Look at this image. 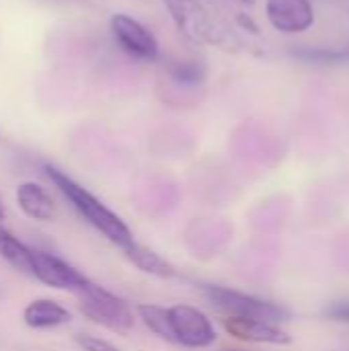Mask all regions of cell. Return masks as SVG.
I'll list each match as a JSON object with an SVG mask.
<instances>
[{"label":"cell","instance_id":"10","mask_svg":"<svg viewBox=\"0 0 349 351\" xmlns=\"http://www.w3.org/2000/svg\"><path fill=\"white\" fill-rule=\"evenodd\" d=\"M21 212L35 222H51L56 218V204L47 189L35 181H25L14 191Z\"/></svg>","mask_w":349,"mask_h":351},{"label":"cell","instance_id":"21","mask_svg":"<svg viewBox=\"0 0 349 351\" xmlns=\"http://www.w3.org/2000/svg\"><path fill=\"white\" fill-rule=\"evenodd\" d=\"M241 4H247V6H251V4H255V0H239Z\"/></svg>","mask_w":349,"mask_h":351},{"label":"cell","instance_id":"4","mask_svg":"<svg viewBox=\"0 0 349 351\" xmlns=\"http://www.w3.org/2000/svg\"><path fill=\"white\" fill-rule=\"evenodd\" d=\"M204 294L208 300L222 311L226 317H241V319H257L267 323H282L288 321V311L276 302L251 296L241 290H232L226 286H204Z\"/></svg>","mask_w":349,"mask_h":351},{"label":"cell","instance_id":"8","mask_svg":"<svg viewBox=\"0 0 349 351\" xmlns=\"http://www.w3.org/2000/svg\"><path fill=\"white\" fill-rule=\"evenodd\" d=\"M265 19L282 35L306 33L315 25L311 0H265Z\"/></svg>","mask_w":349,"mask_h":351},{"label":"cell","instance_id":"18","mask_svg":"<svg viewBox=\"0 0 349 351\" xmlns=\"http://www.w3.org/2000/svg\"><path fill=\"white\" fill-rule=\"evenodd\" d=\"M325 315L331 321H339V323H349V300H339L327 306Z\"/></svg>","mask_w":349,"mask_h":351},{"label":"cell","instance_id":"2","mask_svg":"<svg viewBox=\"0 0 349 351\" xmlns=\"http://www.w3.org/2000/svg\"><path fill=\"white\" fill-rule=\"evenodd\" d=\"M167 8L177 31L197 43V45H214L220 49L237 51L243 47V39L224 25L202 0H160Z\"/></svg>","mask_w":349,"mask_h":351},{"label":"cell","instance_id":"1","mask_svg":"<svg viewBox=\"0 0 349 351\" xmlns=\"http://www.w3.org/2000/svg\"><path fill=\"white\" fill-rule=\"evenodd\" d=\"M47 179L53 183V187L64 195V199L74 208V212L88 224L93 226L101 237H105L111 245L117 249L125 251L136 243L132 228L125 224V220L115 214L109 206H105L95 193H91L84 185H80L76 179H72L68 173L53 165L43 167Z\"/></svg>","mask_w":349,"mask_h":351},{"label":"cell","instance_id":"6","mask_svg":"<svg viewBox=\"0 0 349 351\" xmlns=\"http://www.w3.org/2000/svg\"><path fill=\"white\" fill-rule=\"evenodd\" d=\"M169 323L173 333V343L185 350H206L218 339L214 323L206 313L191 304L169 306Z\"/></svg>","mask_w":349,"mask_h":351},{"label":"cell","instance_id":"19","mask_svg":"<svg viewBox=\"0 0 349 351\" xmlns=\"http://www.w3.org/2000/svg\"><path fill=\"white\" fill-rule=\"evenodd\" d=\"M234 23H237V27H239L241 31H245V33H249V35H261V29H259L257 21H255L251 14L243 12V10L234 14Z\"/></svg>","mask_w":349,"mask_h":351},{"label":"cell","instance_id":"12","mask_svg":"<svg viewBox=\"0 0 349 351\" xmlns=\"http://www.w3.org/2000/svg\"><path fill=\"white\" fill-rule=\"evenodd\" d=\"M123 255L128 257V261L136 269H140L142 274H148L152 278L171 280V278L177 276V267L169 259H165L160 253H156V251H152V249H148V247H144L140 243H134L132 247H128L123 251Z\"/></svg>","mask_w":349,"mask_h":351},{"label":"cell","instance_id":"17","mask_svg":"<svg viewBox=\"0 0 349 351\" xmlns=\"http://www.w3.org/2000/svg\"><path fill=\"white\" fill-rule=\"evenodd\" d=\"M74 343L82 351H121L115 343H111L105 337L91 335V333H78L74 335Z\"/></svg>","mask_w":349,"mask_h":351},{"label":"cell","instance_id":"7","mask_svg":"<svg viewBox=\"0 0 349 351\" xmlns=\"http://www.w3.org/2000/svg\"><path fill=\"white\" fill-rule=\"evenodd\" d=\"M31 278L41 282L43 286L51 290H62V292H82L91 280L76 269L72 263L64 261L62 257L45 251H35L33 249V265H31Z\"/></svg>","mask_w":349,"mask_h":351},{"label":"cell","instance_id":"5","mask_svg":"<svg viewBox=\"0 0 349 351\" xmlns=\"http://www.w3.org/2000/svg\"><path fill=\"white\" fill-rule=\"evenodd\" d=\"M109 31L117 47L140 62H156L160 56V43L156 35L136 16L128 12H115L109 19Z\"/></svg>","mask_w":349,"mask_h":351},{"label":"cell","instance_id":"13","mask_svg":"<svg viewBox=\"0 0 349 351\" xmlns=\"http://www.w3.org/2000/svg\"><path fill=\"white\" fill-rule=\"evenodd\" d=\"M0 257L12 265L16 271L31 276V265H33V249L27 247L23 241H19L8 228L2 226L0 222Z\"/></svg>","mask_w":349,"mask_h":351},{"label":"cell","instance_id":"16","mask_svg":"<svg viewBox=\"0 0 349 351\" xmlns=\"http://www.w3.org/2000/svg\"><path fill=\"white\" fill-rule=\"evenodd\" d=\"M296 58L315 64H341L349 60V47L333 49V47H298L292 51Z\"/></svg>","mask_w":349,"mask_h":351},{"label":"cell","instance_id":"20","mask_svg":"<svg viewBox=\"0 0 349 351\" xmlns=\"http://www.w3.org/2000/svg\"><path fill=\"white\" fill-rule=\"evenodd\" d=\"M4 214H6V212H4V204H2V197H0V222L4 220Z\"/></svg>","mask_w":349,"mask_h":351},{"label":"cell","instance_id":"11","mask_svg":"<svg viewBox=\"0 0 349 351\" xmlns=\"http://www.w3.org/2000/svg\"><path fill=\"white\" fill-rule=\"evenodd\" d=\"M72 315L66 306L51 298H35L23 308V323L33 331H47L68 325Z\"/></svg>","mask_w":349,"mask_h":351},{"label":"cell","instance_id":"15","mask_svg":"<svg viewBox=\"0 0 349 351\" xmlns=\"http://www.w3.org/2000/svg\"><path fill=\"white\" fill-rule=\"evenodd\" d=\"M169 76L179 84L197 86L206 80L208 68L204 62H197V60H179L169 66Z\"/></svg>","mask_w":349,"mask_h":351},{"label":"cell","instance_id":"3","mask_svg":"<svg viewBox=\"0 0 349 351\" xmlns=\"http://www.w3.org/2000/svg\"><path fill=\"white\" fill-rule=\"evenodd\" d=\"M78 296L80 313L95 325H101L113 333H130L136 325L132 306L117 294L91 282Z\"/></svg>","mask_w":349,"mask_h":351},{"label":"cell","instance_id":"9","mask_svg":"<svg viewBox=\"0 0 349 351\" xmlns=\"http://www.w3.org/2000/svg\"><path fill=\"white\" fill-rule=\"evenodd\" d=\"M222 327L234 339L247 343H265V346H288L292 337L280 329L276 323L257 321V319H241V317H224Z\"/></svg>","mask_w":349,"mask_h":351},{"label":"cell","instance_id":"14","mask_svg":"<svg viewBox=\"0 0 349 351\" xmlns=\"http://www.w3.org/2000/svg\"><path fill=\"white\" fill-rule=\"evenodd\" d=\"M136 319L144 323V327L154 333L158 339L173 343L171 323H169V308L160 304H138L136 306Z\"/></svg>","mask_w":349,"mask_h":351},{"label":"cell","instance_id":"22","mask_svg":"<svg viewBox=\"0 0 349 351\" xmlns=\"http://www.w3.org/2000/svg\"><path fill=\"white\" fill-rule=\"evenodd\" d=\"M222 351H241V350H222Z\"/></svg>","mask_w":349,"mask_h":351}]
</instances>
